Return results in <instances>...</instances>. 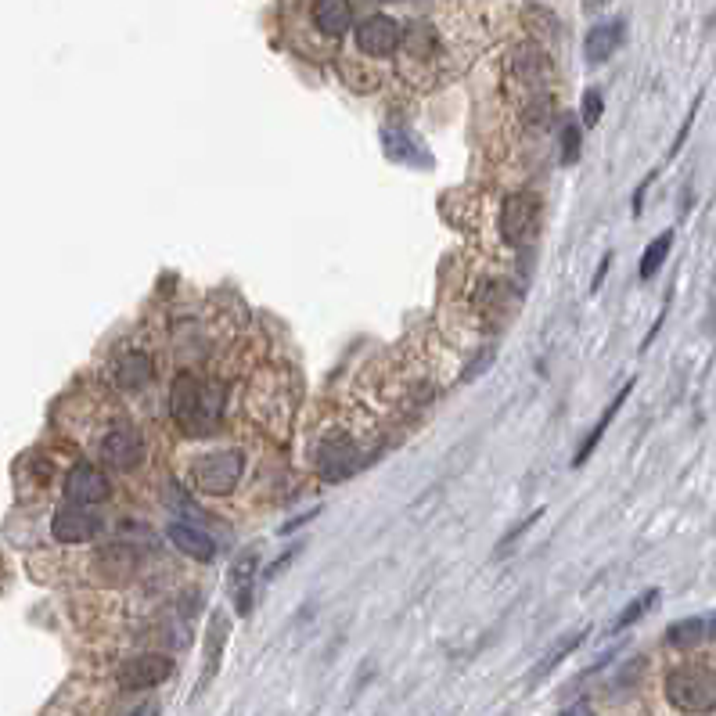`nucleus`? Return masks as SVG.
Segmentation results:
<instances>
[{
    "mask_svg": "<svg viewBox=\"0 0 716 716\" xmlns=\"http://www.w3.org/2000/svg\"><path fill=\"white\" fill-rule=\"evenodd\" d=\"M256 576H260V551H242L227 569V587H231L234 609L238 616H249L252 591H256Z\"/></svg>",
    "mask_w": 716,
    "mask_h": 716,
    "instance_id": "nucleus-11",
    "label": "nucleus"
},
{
    "mask_svg": "<svg viewBox=\"0 0 716 716\" xmlns=\"http://www.w3.org/2000/svg\"><path fill=\"white\" fill-rule=\"evenodd\" d=\"M224 385L209 382V378L177 375L170 385V414L180 429L191 436H206L224 418Z\"/></svg>",
    "mask_w": 716,
    "mask_h": 716,
    "instance_id": "nucleus-1",
    "label": "nucleus"
},
{
    "mask_svg": "<svg viewBox=\"0 0 716 716\" xmlns=\"http://www.w3.org/2000/svg\"><path fill=\"white\" fill-rule=\"evenodd\" d=\"M314 26L328 40H339V36H346L353 29V4L350 0H317Z\"/></svg>",
    "mask_w": 716,
    "mask_h": 716,
    "instance_id": "nucleus-16",
    "label": "nucleus"
},
{
    "mask_svg": "<svg viewBox=\"0 0 716 716\" xmlns=\"http://www.w3.org/2000/svg\"><path fill=\"white\" fill-rule=\"evenodd\" d=\"M659 598H663V591H655V587H652V591L641 594V598H634V601H630V605H627V609L619 612L616 627H612V630H616V634H619V630L634 627L637 619H645V616H648V609H655V605H659Z\"/></svg>",
    "mask_w": 716,
    "mask_h": 716,
    "instance_id": "nucleus-22",
    "label": "nucleus"
},
{
    "mask_svg": "<svg viewBox=\"0 0 716 716\" xmlns=\"http://www.w3.org/2000/svg\"><path fill=\"white\" fill-rule=\"evenodd\" d=\"M601 112H605V98H601L598 87H591L587 94H583V101H580V123L591 130V126L601 123Z\"/></svg>",
    "mask_w": 716,
    "mask_h": 716,
    "instance_id": "nucleus-23",
    "label": "nucleus"
},
{
    "mask_svg": "<svg viewBox=\"0 0 716 716\" xmlns=\"http://www.w3.org/2000/svg\"><path fill=\"white\" fill-rule=\"evenodd\" d=\"M709 637H716V616H709Z\"/></svg>",
    "mask_w": 716,
    "mask_h": 716,
    "instance_id": "nucleus-30",
    "label": "nucleus"
},
{
    "mask_svg": "<svg viewBox=\"0 0 716 716\" xmlns=\"http://www.w3.org/2000/svg\"><path fill=\"white\" fill-rule=\"evenodd\" d=\"M666 699L673 709L691 716H706L716 709V670L702 663H684L666 677Z\"/></svg>",
    "mask_w": 716,
    "mask_h": 716,
    "instance_id": "nucleus-2",
    "label": "nucleus"
},
{
    "mask_svg": "<svg viewBox=\"0 0 716 716\" xmlns=\"http://www.w3.org/2000/svg\"><path fill=\"white\" fill-rule=\"evenodd\" d=\"M227 637H231V619H227L224 609H213L206 627V670H202V681H198L195 695L216 681V673H220V663H224V652H227Z\"/></svg>",
    "mask_w": 716,
    "mask_h": 716,
    "instance_id": "nucleus-12",
    "label": "nucleus"
},
{
    "mask_svg": "<svg viewBox=\"0 0 716 716\" xmlns=\"http://www.w3.org/2000/svg\"><path fill=\"white\" fill-rule=\"evenodd\" d=\"M670 249H673V231H663L659 238H652L648 242V249H645V256H641V281H652L655 274H659V267L666 263V256H670Z\"/></svg>",
    "mask_w": 716,
    "mask_h": 716,
    "instance_id": "nucleus-21",
    "label": "nucleus"
},
{
    "mask_svg": "<svg viewBox=\"0 0 716 716\" xmlns=\"http://www.w3.org/2000/svg\"><path fill=\"white\" fill-rule=\"evenodd\" d=\"M666 641H670L673 648H691V645H702V641H709V619H681V623H673L670 630H666Z\"/></svg>",
    "mask_w": 716,
    "mask_h": 716,
    "instance_id": "nucleus-20",
    "label": "nucleus"
},
{
    "mask_svg": "<svg viewBox=\"0 0 716 716\" xmlns=\"http://www.w3.org/2000/svg\"><path fill=\"white\" fill-rule=\"evenodd\" d=\"M605 4H609V0H583V11H591L594 15V11H601Z\"/></svg>",
    "mask_w": 716,
    "mask_h": 716,
    "instance_id": "nucleus-29",
    "label": "nucleus"
},
{
    "mask_svg": "<svg viewBox=\"0 0 716 716\" xmlns=\"http://www.w3.org/2000/svg\"><path fill=\"white\" fill-rule=\"evenodd\" d=\"M353 36H357L360 54H367V58H389V54H396V47L403 44L400 22L389 18V15L364 18V22L353 29Z\"/></svg>",
    "mask_w": 716,
    "mask_h": 716,
    "instance_id": "nucleus-7",
    "label": "nucleus"
},
{
    "mask_svg": "<svg viewBox=\"0 0 716 716\" xmlns=\"http://www.w3.org/2000/svg\"><path fill=\"white\" fill-rule=\"evenodd\" d=\"M540 198L533 191H515V195L504 198L501 216H497V227H501V238L508 245H529L540 231Z\"/></svg>",
    "mask_w": 716,
    "mask_h": 716,
    "instance_id": "nucleus-5",
    "label": "nucleus"
},
{
    "mask_svg": "<svg viewBox=\"0 0 716 716\" xmlns=\"http://www.w3.org/2000/svg\"><path fill=\"white\" fill-rule=\"evenodd\" d=\"M65 497H69L72 504H101L112 497V483H108V475L101 472V468L87 465V461H80V465H72L69 475H65Z\"/></svg>",
    "mask_w": 716,
    "mask_h": 716,
    "instance_id": "nucleus-9",
    "label": "nucleus"
},
{
    "mask_svg": "<svg viewBox=\"0 0 716 716\" xmlns=\"http://www.w3.org/2000/svg\"><path fill=\"white\" fill-rule=\"evenodd\" d=\"M580 159V126L565 123L562 126V162L565 166H573Z\"/></svg>",
    "mask_w": 716,
    "mask_h": 716,
    "instance_id": "nucleus-24",
    "label": "nucleus"
},
{
    "mask_svg": "<svg viewBox=\"0 0 716 716\" xmlns=\"http://www.w3.org/2000/svg\"><path fill=\"white\" fill-rule=\"evenodd\" d=\"M130 716H159V702H144V706H137Z\"/></svg>",
    "mask_w": 716,
    "mask_h": 716,
    "instance_id": "nucleus-28",
    "label": "nucleus"
},
{
    "mask_svg": "<svg viewBox=\"0 0 716 716\" xmlns=\"http://www.w3.org/2000/svg\"><path fill=\"white\" fill-rule=\"evenodd\" d=\"M558 716H594V709L587 706V702H576V706H569V709H562Z\"/></svg>",
    "mask_w": 716,
    "mask_h": 716,
    "instance_id": "nucleus-27",
    "label": "nucleus"
},
{
    "mask_svg": "<svg viewBox=\"0 0 716 716\" xmlns=\"http://www.w3.org/2000/svg\"><path fill=\"white\" fill-rule=\"evenodd\" d=\"M612 260H616V252H605L601 256V263H598V270H594V281H591V292H598L601 288V281L609 278V267H612Z\"/></svg>",
    "mask_w": 716,
    "mask_h": 716,
    "instance_id": "nucleus-25",
    "label": "nucleus"
},
{
    "mask_svg": "<svg viewBox=\"0 0 716 716\" xmlns=\"http://www.w3.org/2000/svg\"><path fill=\"white\" fill-rule=\"evenodd\" d=\"M317 515V508L314 511H306V515H299V519H292V522H285V526H281V537H288V533H296L299 526H303V522H310Z\"/></svg>",
    "mask_w": 716,
    "mask_h": 716,
    "instance_id": "nucleus-26",
    "label": "nucleus"
},
{
    "mask_svg": "<svg viewBox=\"0 0 716 716\" xmlns=\"http://www.w3.org/2000/svg\"><path fill=\"white\" fill-rule=\"evenodd\" d=\"M155 378V364L144 350H123L112 360V382L119 389H144Z\"/></svg>",
    "mask_w": 716,
    "mask_h": 716,
    "instance_id": "nucleus-14",
    "label": "nucleus"
},
{
    "mask_svg": "<svg viewBox=\"0 0 716 716\" xmlns=\"http://www.w3.org/2000/svg\"><path fill=\"white\" fill-rule=\"evenodd\" d=\"M166 533H170L173 547H177L180 555L195 558V562H213L216 558V540L209 537L206 529L191 526V522H170Z\"/></svg>",
    "mask_w": 716,
    "mask_h": 716,
    "instance_id": "nucleus-15",
    "label": "nucleus"
},
{
    "mask_svg": "<svg viewBox=\"0 0 716 716\" xmlns=\"http://www.w3.org/2000/svg\"><path fill=\"white\" fill-rule=\"evenodd\" d=\"M314 465H317V475H321L324 483H342V479H350V475L360 472V465H364V450H360L357 436L335 429L317 443Z\"/></svg>",
    "mask_w": 716,
    "mask_h": 716,
    "instance_id": "nucleus-4",
    "label": "nucleus"
},
{
    "mask_svg": "<svg viewBox=\"0 0 716 716\" xmlns=\"http://www.w3.org/2000/svg\"><path fill=\"white\" fill-rule=\"evenodd\" d=\"M583 637H587V627H580V630H573V634L558 637V645L551 648V652H547L537 666H533V673H529V684H540L544 677H551V673H555V666L565 663V659H569V655H573L576 648L583 645Z\"/></svg>",
    "mask_w": 716,
    "mask_h": 716,
    "instance_id": "nucleus-18",
    "label": "nucleus"
},
{
    "mask_svg": "<svg viewBox=\"0 0 716 716\" xmlns=\"http://www.w3.org/2000/svg\"><path fill=\"white\" fill-rule=\"evenodd\" d=\"M382 141H385V152L393 155V159L411 162V166H421V170L429 166V155H425V148H421V144L414 141L407 130H389V126H385Z\"/></svg>",
    "mask_w": 716,
    "mask_h": 716,
    "instance_id": "nucleus-19",
    "label": "nucleus"
},
{
    "mask_svg": "<svg viewBox=\"0 0 716 716\" xmlns=\"http://www.w3.org/2000/svg\"><path fill=\"white\" fill-rule=\"evenodd\" d=\"M101 522L90 515L83 504H69V508H58L51 519V533L54 540H62V544H87V540L98 537Z\"/></svg>",
    "mask_w": 716,
    "mask_h": 716,
    "instance_id": "nucleus-10",
    "label": "nucleus"
},
{
    "mask_svg": "<svg viewBox=\"0 0 716 716\" xmlns=\"http://www.w3.org/2000/svg\"><path fill=\"white\" fill-rule=\"evenodd\" d=\"M630 389H634V382H627V385H623V389H619V393H616V396H612V403H609V407H605V414H601V421H598V425H594V429H591V436L583 439V447H580V450H576V457H573V468L587 465V457H591V454H594V450H598L601 436H605V432H609V425H612V421H616L619 407H623V403H627Z\"/></svg>",
    "mask_w": 716,
    "mask_h": 716,
    "instance_id": "nucleus-17",
    "label": "nucleus"
},
{
    "mask_svg": "<svg viewBox=\"0 0 716 716\" xmlns=\"http://www.w3.org/2000/svg\"><path fill=\"white\" fill-rule=\"evenodd\" d=\"M188 475L198 493H206V497H231L245 475V457L242 450L234 447L206 450V454H198L191 461Z\"/></svg>",
    "mask_w": 716,
    "mask_h": 716,
    "instance_id": "nucleus-3",
    "label": "nucleus"
},
{
    "mask_svg": "<svg viewBox=\"0 0 716 716\" xmlns=\"http://www.w3.org/2000/svg\"><path fill=\"white\" fill-rule=\"evenodd\" d=\"M173 677V659L170 655L148 652V655H134L119 666V684L130 691H144V688H159L162 681Z\"/></svg>",
    "mask_w": 716,
    "mask_h": 716,
    "instance_id": "nucleus-8",
    "label": "nucleus"
},
{
    "mask_svg": "<svg viewBox=\"0 0 716 716\" xmlns=\"http://www.w3.org/2000/svg\"><path fill=\"white\" fill-rule=\"evenodd\" d=\"M623 40H627V22H623V18L598 22V26L587 33V40H583V58H587L591 65L609 62L612 54L623 47Z\"/></svg>",
    "mask_w": 716,
    "mask_h": 716,
    "instance_id": "nucleus-13",
    "label": "nucleus"
},
{
    "mask_svg": "<svg viewBox=\"0 0 716 716\" xmlns=\"http://www.w3.org/2000/svg\"><path fill=\"white\" fill-rule=\"evenodd\" d=\"M101 465L108 468H134L144 461V436L134 429V425H112V429L101 436L98 443Z\"/></svg>",
    "mask_w": 716,
    "mask_h": 716,
    "instance_id": "nucleus-6",
    "label": "nucleus"
}]
</instances>
